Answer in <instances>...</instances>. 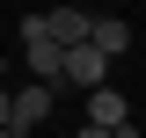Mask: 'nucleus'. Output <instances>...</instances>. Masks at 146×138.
<instances>
[{"label": "nucleus", "mask_w": 146, "mask_h": 138, "mask_svg": "<svg viewBox=\"0 0 146 138\" xmlns=\"http://www.w3.org/2000/svg\"><path fill=\"white\" fill-rule=\"evenodd\" d=\"M131 116V102H124V95H117V87H88V124H102V131H110V124H124Z\"/></svg>", "instance_id": "obj_5"}, {"label": "nucleus", "mask_w": 146, "mask_h": 138, "mask_svg": "<svg viewBox=\"0 0 146 138\" xmlns=\"http://www.w3.org/2000/svg\"><path fill=\"white\" fill-rule=\"evenodd\" d=\"M58 80H73V87H102V80H110V58L80 36V44H66V51H58Z\"/></svg>", "instance_id": "obj_3"}, {"label": "nucleus", "mask_w": 146, "mask_h": 138, "mask_svg": "<svg viewBox=\"0 0 146 138\" xmlns=\"http://www.w3.org/2000/svg\"><path fill=\"white\" fill-rule=\"evenodd\" d=\"M58 51H66V44L44 29V15H29V22H22V58H29V73H36V80H58Z\"/></svg>", "instance_id": "obj_2"}, {"label": "nucleus", "mask_w": 146, "mask_h": 138, "mask_svg": "<svg viewBox=\"0 0 146 138\" xmlns=\"http://www.w3.org/2000/svg\"><path fill=\"white\" fill-rule=\"evenodd\" d=\"M0 138H15V131H7V124H0Z\"/></svg>", "instance_id": "obj_9"}, {"label": "nucleus", "mask_w": 146, "mask_h": 138, "mask_svg": "<svg viewBox=\"0 0 146 138\" xmlns=\"http://www.w3.org/2000/svg\"><path fill=\"white\" fill-rule=\"evenodd\" d=\"M51 116V80H29V87H7V131L15 138H36Z\"/></svg>", "instance_id": "obj_1"}, {"label": "nucleus", "mask_w": 146, "mask_h": 138, "mask_svg": "<svg viewBox=\"0 0 146 138\" xmlns=\"http://www.w3.org/2000/svg\"><path fill=\"white\" fill-rule=\"evenodd\" d=\"M80 138H110V131H102V124H80Z\"/></svg>", "instance_id": "obj_7"}, {"label": "nucleus", "mask_w": 146, "mask_h": 138, "mask_svg": "<svg viewBox=\"0 0 146 138\" xmlns=\"http://www.w3.org/2000/svg\"><path fill=\"white\" fill-rule=\"evenodd\" d=\"M44 29H51L58 44H80V36H88V7H44Z\"/></svg>", "instance_id": "obj_6"}, {"label": "nucleus", "mask_w": 146, "mask_h": 138, "mask_svg": "<svg viewBox=\"0 0 146 138\" xmlns=\"http://www.w3.org/2000/svg\"><path fill=\"white\" fill-rule=\"evenodd\" d=\"M88 44L102 58H124L131 51V22H117V15H88Z\"/></svg>", "instance_id": "obj_4"}, {"label": "nucleus", "mask_w": 146, "mask_h": 138, "mask_svg": "<svg viewBox=\"0 0 146 138\" xmlns=\"http://www.w3.org/2000/svg\"><path fill=\"white\" fill-rule=\"evenodd\" d=\"M0 124H7V87H0Z\"/></svg>", "instance_id": "obj_8"}, {"label": "nucleus", "mask_w": 146, "mask_h": 138, "mask_svg": "<svg viewBox=\"0 0 146 138\" xmlns=\"http://www.w3.org/2000/svg\"><path fill=\"white\" fill-rule=\"evenodd\" d=\"M0 73H7V58H0Z\"/></svg>", "instance_id": "obj_10"}]
</instances>
